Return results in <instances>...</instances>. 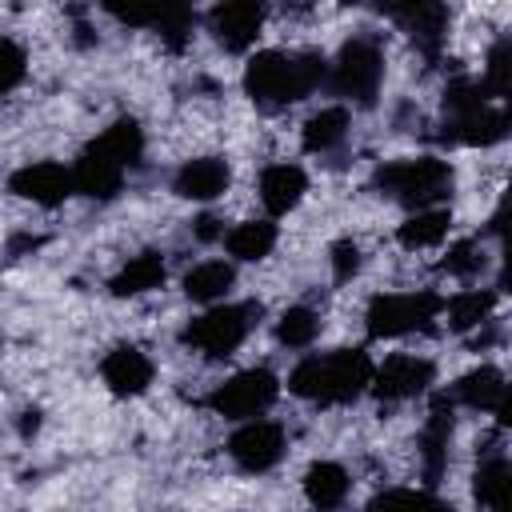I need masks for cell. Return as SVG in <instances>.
<instances>
[{
	"label": "cell",
	"instance_id": "6da1fadb",
	"mask_svg": "<svg viewBox=\"0 0 512 512\" xmlns=\"http://www.w3.org/2000/svg\"><path fill=\"white\" fill-rule=\"evenodd\" d=\"M328 64L316 52H256L244 64V92L260 108H284L324 84Z\"/></svg>",
	"mask_w": 512,
	"mask_h": 512
},
{
	"label": "cell",
	"instance_id": "7a4b0ae2",
	"mask_svg": "<svg viewBox=\"0 0 512 512\" xmlns=\"http://www.w3.org/2000/svg\"><path fill=\"white\" fill-rule=\"evenodd\" d=\"M372 372L376 368L364 348H340L328 356L300 360L288 376V392H296L300 400H316V404H348L364 388H372Z\"/></svg>",
	"mask_w": 512,
	"mask_h": 512
},
{
	"label": "cell",
	"instance_id": "3957f363",
	"mask_svg": "<svg viewBox=\"0 0 512 512\" xmlns=\"http://www.w3.org/2000/svg\"><path fill=\"white\" fill-rule=\"evenodd\" d=\"M372 184L380 192H388L392 200L408 204V208H436L440 200L452 196V164L436 160V156H408V160H388L376 168Z\"/></svg>",
	"mask_w": 512,
	"mask_h": 512
},
{
	"label": "cell",
	"instance_id": "277c9868",
	"mask_svg": "<svg viewBox=\"0 0 512 512\" xmlns=\"http://www.w3.org/2000/svg\"><path fill=\"white\" fill-rule=\"evenodd\" d=\"M256 316H260V304H224V308H212V312L196 316L184 328L180 340L188 348L204 352L208 360H224V356H232L244 344V336L256 324Z\"/></svg>",
	"mask_w": 512,
	"mask_h": 512
},
{
	"label": "cell",
	"instance_id": "5b68a950",
	"mask_svg": "<svg viewBox=\"0 0 512 512\" xmlns=\"http://www.w3.org/2000/svg\"><path fill=\"white\" fill-rule=\"evenodd\" d=\"M440 308L444 304H440L436 292H388V296H372V304L364 312V324H368V336L388 340V336L428 328Z\"/></svg>",
	"mask_w": 512,
	"mask_h": 512
},
{
	"label": "cell",
	"instance_id": "8992f818",
	"mask_svg": "<svg viewBox=\"0 0 512 512\" xmlns=\"http://www.w3.org/2000/svg\"><path fill=\"white\" fill-rule=\"evenodd\" d=\"M380 80H384V56L368 36L348 40L332 60V88L356 104H372L380 92Z\"/></svg>",
	"mask_w": 512,
	"mask_h": 512
},
{
	"label": "cell",
	"instance_id": "52a82bcc",
	"mask_svg": "<svg viewBox=\"0 0 512 512\" xmlns=\"http://www.w3.org/2000/svg\"><path fill=\"white\" fill-rule=\"evenodd\" d=\"M276 396H280V380L268 368H248V372H236L232 380H224L208 396V408L228 420H252L264 408H272Z\"/></svg>",
	"mask_w": 512,
	"mask_h": 512
},
{
	"label": "cell",
	"instance_id": "ba28073f",
	"mask_svg": "<svg viewBox=\"0 0 512 512\" xmlns=\"http://www.w3.org/2000/svg\"><path fill=\"white\" fill-rule=\"evenodd\" d=\"M380 12H388L424 56H436L448 32V4L444 0H372Z\"/></svg>",
	"mask_w": 512,
	"mask_h": 512
},
{
	"label": "cell",
	"instance_id": "9c48e42d",
	"mask_svg": "<svg viewBox=\"0 0 512 512\" xmlns=\"http://www.w3.org/2000/svg\"><path fill=\"white\" fill-rule=\"evenodd\" d=\"M264 24V0H216L208 12V28L220 48L248 52Z\"/></svg>",
	"mask_w": 512,
	"mask_h": 512
},
{
	"label": "cell",
	"instance_id": "30bf717a",
	"mask_svg": "<svg viewBox=\"0 0 512 512\" xmlns=\"http://www.w3.org/2000/svg\"><path fill=\"white\" fill-rule=\"evenodd\" d=\"M8 188L32 204H44V208H56L64 204L72 192H76V176L56 164V160H40V164H24L8 176Z\"/></svg>",
	"mask_w": 512,
	"mask_h": 512
},
{
	"label": "cell",
	"instance_id": "8fae6325",
	"mask_svg": "<svg viewBox=\"0 0 512 512\" xmlns=\"http://www.w3.org/2000/svg\"><path fill=\"white\" fill-rule=\"evenodd\" d=\"M228 452L244 472H268L284 456V428L272 420H248L232 432Z\"/></svg>",
	"mask_w": 512,
	"mask_h": 512
},
{
	"label": "cell",
	"instance_id": "7c38bea8",
	"mask_svg": "<svg viewBox=\"0 0 512 512\" xmlns=\"http://www.w3.org/2000/svg\"><path fill=\"white\" fill-rule=\"evenodd\" d=\"M124 172H128V164H124L120 156H112L100 140H92V144L80 152L76 168H72L76 192H84V196H92V200H112V196L120 192V184H124Z\"/></svg>",
	"mask_w": 512,
	"mask_h": 512
},
{
	"label": "cell",
	"instance_id": "4fadbf2b",
	"mask_svg": "<svg viewBox=\"0 0 512 512\" xmlns=\"http://www.w3.org/2000/svg\"><path fill=\"white\" fill-rule=\"evenodd\" d=\"M432 376H436L432 360H424V356H392L372 372V392H376V400H388V404L392 400H408V396L424 392L432 384Z\"/></svg>",
	"mask_w": 512,
	"mask_h": 512
},
{
	"label": "cell",
	"instance_id": "5bb4252c",
	"mask_svg": "<svg viewBox=\"0 0 512 512\" xmlns=\"http://www.w3.org/2000/svg\"><path fill=\"white\" fill-rule=\"evenodd\" d=\"M448 440H452V400L436 396L432 408H428L424 432H420V460H424V480L428 484H440V476H444Z\"/></svg>",
	"mask_w": 512,
	"mask_h": 512
},
{
	"label": "cell",
	"instance_id": "9a60e30c",
	"mask_svg": "<svg viewBox=\"0 0 512 512\" xmlns=\"http://www.w3.org/2000/svg\"><path fill=\"white\" fill-rule=\"evenodd\" d=\"M100 376H104V384H108L116 396H140V392L152 384V360H148L140 348L120 344V348H112V352L104 356Z\"/></svg>",
	"mask_w": 512,
	"mask_h": 512
},
{
	"label": "cell",
	"instance_id": "2e32d148",
	"mask_svg": "<svg viewBox=\"0 0 512 512\" xmlns=\"http://www.w3.org/2000/svg\"><path fill=\"white\" fill-rule=\"evenodd\" d=\"M232 172L220 156H196L188 164H180V172L172 176V192L184 200H216L228 188Z\"/></svg>",
	"mask_w": 512,
	"mask_h": 512
},
{
	"label": "cell",
	"instance_id": "e0dca14e",
	"mask_svg": "<svg viewBox=\"0 0 512 512\" xmlns=\"http://www.w3.org/2000/svg\"><path fill=\"white\" fill-rule=\"evenodd\" d=\"M304 192H308V176H304L300 164H272V168H264V176H260V200H264V208H268L272 216L292 212Z\"/></svg>",
	"mask_w": 512,
	"mask_h": 512
},
{
	"label": "cell",
	"instance_id": "ac0fdd59",
	"mask_svg": "<svg viewBox=\"0 0 512 512\" xmlns=\"http://www.w3.org/2000/svg\"><path fill=\"white\" fill-rule=\"evenodd\" d=\"M472 492H476L480 504H488V508H508V512H512V464H508L500 452H492V444H488V456H484L480 468H476Z\"/></svg>",
	"mask_w": 512,
	"mask_h": 512
},
{
	"label": "cell",
	"instance_id": "d6986e66",
	"mask_svg": "<svg viewBox=\"0 0 512 512\" xmlns=\"http://www.w3.org/2000/svg\"><path fill=\"white\" fill-rule=\"evenodd\" d=\"M164 284V260H160V252H140V256H132L112 280H108V288H112V296H140V292H152V288H160Z\"/></svg>",
	"mask_w": 512,
	"mask_h": 512
},
{
	"label": "cell",
	"instance_id": "ffe728a7",
	"mask_svg": "<svg viewBox=\"0 0 512 512\" xmlns=\"http://www.w3.org/2000/svg\"><path fill=\"white\" fill-rule=\"evenodd\" d=\"M192 24H196L192 0H156L152 28H156V36L164 40L168 52H184V44L192 36Z\"/></svg>",
	"mask_w": 512,
	"mask_h": 512
},
{
	"label": "cell",
	"instance_id": "44dd1931",
	"mask_svg": "<svg viewBox=\"0 0 512 512\" xmlns=\"http://www.w3.org/2000/svg\"><path fill=\"white\" fill-rule=\"evenodd\" d=\"M452 228V212L448 208H416L400 228H396V240L404 248H432L448 236Z\"/></svg>",
	"mask_w": 512,
	"mask_h": 512
},
{
	"label": "cell",
	"instance_id": "7402d4cb",
	"mask_svg": "<svg viewBox=\"0 0 512 512\" xmlns=\"http://www.w3.org/2000/svg\"><path fill=\"white\" fill-rule=\"evenodd\" d=\"M232 284H236V272H232V264H224V260H204V264H196V268L184 276V292H188V300H196V304L224 300Z\"/></svg>",
	"mask_w": 512,
	"mask_h": 512
},
{
	"label": "cell",
	"instance_id": "603a6c76",
	"mask_svg": "<svg viewBox=\"0 0 512 512\" xmlns=\"http://www.w3.org/2000/svg\"><path fill=\"white\" fill-rule=\"evenodd\" d=\"M304 496H308L316 508H336V504H344V496H348V472H344L340 464H332V460L312 464V468L304 472Z\"/></svg>",
	"mask_w": 512,
	"mask_h": 512
},
{
	"label": "cell",
	"instance_id": "cb8c5ba5",
	"mask_svg": "<svg viewBox=\"0 0 512 512\" xmlns=\"http://www.w3.org/2000/svg\"><path fill=\"white\" fill-rule=\"evenodd\" d=\"M500 392H504V376H500L492 364H480V368H472V372H464V376L456 380L452 400H460V404H468V408H496Z\"/></svg>",
	"mask_w": 512,
	"mask_h": 512
},
{
	"label": "cell",
	"instance_id": "d4e9b609",
	"mask_svg": "<svg viewBox=\"0 0 512 512\" xmlns=\"http://www.w3.org/2000/svg\"><path fill=\"white\" fill-rule=\"evenodd\" d=\"M228 252L236 260H264L272 248H276V224L268 220H248V224H236L228 236H224Z\"/></svg>",
	"mask_w": 512,
	"mask_h": 512
},
{
	"label": "cell",
	"instance_id": "484cf974",
	"mask_svg": "<svg viewBox=\"0 0 512 512\" xmlns=\"http://www.w3.org/2000/svg\"><path fill=\"white\" fill-rule=\"evenodd\" d=\"M348 132V112L344 108H320L316 116L304 120V148L308 152H328L344 140Z\"/></svg>",
	"mask_w": 512,
	"mask_h": 512
},
{
	"label": "cell",
	"instance_id": "4316f807",
	"mask_svg": "<svg viewBox=\"0 0 512 512\" xmlns=\"http://www.w3.org/2000/svg\"><path fill=\"white\" fill-rule=\"evenodd\" d=\"M492 304H496V296H492V292H480V288L452 296V304H448V328H452V332H472V328L488 324Z\"/></svg>",
	"mask_w": 512,
	"mask_h": 512
},
{
	"label": "cell",
	"instance_id": "83f0119b",
	"mask_svg": "<svg viewBox=\"0 0 512 512\" xmlns=\"http://www.w3.org/2000/svg\"><path fill=\"white\" fill-rule=\"evenodd\" d=\"M96 140H100L112 156H120L128 168H132V164H140V156H144V132H140V124H136L132 116H120L116 124H108Z\"/></svg>",
	"mask_w": 512,
	"mask_h": 512
},
{
	"label": "cell",
	"instance_id": "f1b7e54d",
	"mask_svg": "<svg viewBox=\"0 0 512 512\" xmlns=\"http://www.w3.org/2000/svg\"><path fill=\"white\" fill-rule=\"evenodd\" d=\"M316 332H320V316H316L312 308H304V304L288 308V312L276 320V340L288 344V348H308V344L316 340Z\"/></svg>",
	"mask_w": 512,
	"mask_h": 512
},
{
	"label": "cell",
	"instance_id": "f546056e",
	"mask_svg": "<svg viewBox=\"0 0 512 512\" xmlns=\"http://www.w3.org/2000/svg\"><path fill=\"white\" fill-rule=\"evenodd\" d=\"M484 88H488L492 96H508V92H512V36H500V40L488 48Z\"/></svg>",
	"mask_w": 512,
	"mask_h": 512
},
{
	"label": "cell",
	"instance_id": "4dcf8cb0",
	"mask_svg": "<svg viewBox=\"0 0 512 512\" xmlns=\"http://www.w3.org/2000/svg\"><path fill=\"white\" fill-rule=\"evenodd\" d=\"M484 268V252H480V244L476 240H456L452 248H448V256L440 260V272H448V276H476Z\"/></svg>",
	"mask_w": 512,
	"mask_h": 512
},
{
	"label": "cell",
	"instance_id": "1f68e13d",
	"mask_svg": "<svg viewBox=\"0 0 512 512\" xmlns=\"http://www.w3.org/2000/svg\"><path fill=\"white\" fill-rule=\"evenodd\" d=\"M100 4H104V12H112L128 28H152L156 0H100Z\"/></svg>",
	"mask_w": 512,
	"mask_h": 512
},
{
	"label": "cell",
	"instance_id": "d6a6232c",
	"mask_svg": "<svg viewBox=\"0 0 512 512\" xmlns=\"http://www.w3.org/2000/svg\"><path fill=\"white\" fill-rule=\"evenodd\" d=\"M24 48L16 40H4L0 44V92H12L20 80H24Z\"/></svg>",
	"mask_w": 512,
	"mask_h": 512
},
{
	"label": "cell",
	"instance_id": "836d02e7",
	"mask_svg": "<svg viewBox=\"0 0 512 512\" xmlns=\"http://www.w3.org/2000/svg\"><path fill=\"white\" fill-rule=\"evenodd\" d=\"M356 272H360V248H356V240H336L332 244V276L344 284Z\"/></svg>",
	"mask_w": 512,
	"mask_h": 512
},
{
	"label": "cell",
	"instance_id": "e575fe53",
	"mask_svg": "<svg viewBox=\"0 0 512 512\" xmlns=\"http://www.w3.org/2000/svg\"><path fill=\"white\" fill-rule=\"evenodd\" d=\"M488 228H492V232H496V236H500L504 244L512 240V188H508V196L500 200V208L492 212V220H488Z\"/></svg>",
	"mask_w": 512,
	"mask_h": 512
},
{
	"label": "cell",
	"instance_id": "d590c367",
	"mask_svg": "<svg viewBox=\"0 0 512 512\" xmlns=\"http://www.w3.org/2000/svg\"><path fill=\"white\" fill-rule=\"evenodd\" d=\"M396 500H408V504L416 500V504H424V500H432V496H428V492H408V488H396V492H380L372 504H396Z\"/></svg>",
	"mask_w": 512,
	"mask_h": 512
},
{
	"label": "cell",
	"instance_id": "8d00e7d4",
	"mask_svg": "<svg viewBox=\"0 0 512 512\" xmlns=\"http://www.w3.org/2000/svg\"><path fill=\"white\" fill-rule=\"evenodd\" d=\"M496 420H500V428H512V384H504V392L496 400Z\"/></svg>",
	"mask_w": 512,
	"mask_h": 512
},
{
	"label": "cell",
	"instance_id": "74e56055",
	"mask_svg": "<svg viewBox=\"0 0 512 512\" xmlns=\"http://www.w3.org/2000/svg\"><path fill=\"white\" fill-rule=\"evenodd\" d=\"M196 236H200V240H216V236H220V220H216V216H200V220H196Z\"/></svg>",
	"mask_w": 512,
	"mask_h": 512
},
{
	"label": "cell",
	"instance_id": "f35d334b",
	"mask_svg": "<svg viewBox=\"0 0 512 512\" xmlns=\"http://www.w3.org/2000/svg\"><path fill=\"white\" fill-rule=\"evenodd\" d=\"M500 288L512 292V240L504 244V268H500Z\"/></svg>",
	"mask_w": 512,
	"mask_h": 512
},
{
	"label": "cell",
	"instance_id": "ab89813d",
	"mask_svg": "<svg viewBox=\"0 0 512 512\" xmlns=\"http://www.w3.org/2000/svg\"><path fill=\"white\" fill-rule=\"evenodd\" d=\"M36 428H40V412H36V408H28V412H24V420H20V432H24V436H32Z\"/></svg>",
	"mask_w": 512,
	"mask_h": 512
},
{
	"label": "cell",
	"instance_id": "60d3db41",
	"mask_svg": "<svg viewBox=\"0 0 512 512\" xmlns=\"http://www.w3.org/2000/svg\"><path fill=\"white\" fill-rule=\"evenodd\" d=\"M500 112H504V128H508V132H512V92H508V96H504V108H500Z\"/></svg>",
	"mask_w": 512,
	"mask_h": 512
},
{
	"label": "cell",
	"instance_id": "b9f144b4",
	"mask_svg": "<svg viewBox=\"0 0 512 512\" xmlns=\"http://www.w3.org/2000/svg\"><path fill=\"white\" fill-rule=\"evenodd\" d=\"M344 4H364V0H344Z\"/></svg>",
	"mask_w": 512,
	"mask_h": 512
}]
</instances>
